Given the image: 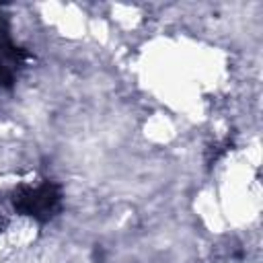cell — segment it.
<instances>
[{"mask_svg":"<svg viewBox=\"0 0 263 263\" xmlns=\"http://www.w3.org/2000/svg\"><path fill=\"white\" fill-rule=\"evenodd\" d=\"M27 58H29V53L10 41L6 31H0V86H4V88L12 86L16 68Z\"/></svg>","mask_w":263,"mask_h":263,"instance_id":"obj_2","label":"cell"},{"mask_svg":"<svg viewBox=\"0 0 263 263\" xmlns=\"http://www.w3.org/2000/svg\"><path fill=\"white\" fill-rule=\"evenodd\" d=\"M12 205L16 212L35 218L37 222H47L60 212L62 191L51 181H43L37 187H18L12 193Z\"/></svg>","mask_w":263,"mask_h":263,"instance_id":"obj_1","label":"cell"}]
</instances>
